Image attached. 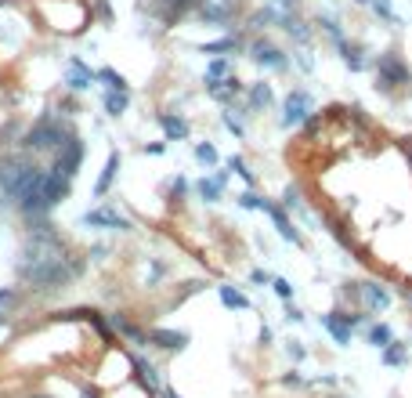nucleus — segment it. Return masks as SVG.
<instances>
[{"mask_svg":"<svg viewBox=\"0 0 412 398\" xmlns=\"http://www.w3.org/2000/svg\"><path fill=\"white\" fill-rule=\"evenodd\" d=\"M355 315H340V312H333V315H322V326L333 333V341L336 344H351V329H355Z\"/></svg>","mask_w":412,"mask_h":398,"instance_id":"nucleus-11","label":"nucleus"},{"mask_svg":"<svg viewBox=\"0 0 412 398\" xmlns=\"http://www.w3.org/2000/svg\"><path fill=\"white\" fill-rule=\"evenodd\" d=\"M362 293H365V304H369L372 312H376V308H387V304H391L387 290H379L376 283H365V286H362Z\"/></svg>","mask_w":412,"mask_h":398,"instance_id":"nucleus-21","label":"nucleus"},{"mask_svg":"<svg viewBox=\"0 0 412 398\" xmlns=\"http://www.w3.org/2000/svg\"><path fill=\"white\" fill-rule=\"evenodd\" d=\"M225 127H228V131H232V134H235V138H239V134H242V127H239V124H235V116H232V112H225Z\"/></svg>","mask_w":412,"mask_h":398,"instance_id":"nucleus-34","label":"nucleus"},{"mask_svg":"<svg viewBox=\"0 0 412 398\" xmlns=\"http://www.w3.org/2000/svg\"><path fill=\"white\" fill-rule=\"evenodd\" d=\"M275 102L271 83H249V109H268Z\"/></svg>","mask_w":412,"mask_h":398,"instance_id":"nucleus-18","label":"nucleus"},{"mask_svg":"<svg viewBox=\"0 0 412 398\" xmlns=\"http://www.w3.org/2000/svg\"><path fill=\"white\" fill-rule=\"evenodd\" d=\"M220 304H225V308H249L246 293H239V290H232V286H220Z\"/></svg>","mask_w":412,"mask_h":398,"instance_id":"nucleus-22","label":"nucleus"},{"mask_svg":"<svg viewBox=\"0 0 412 398\" xmlns=\"http://www.w3.org/2000/svg\"><path fill=\"white\" fill-rule=\"evenodd\" d=\"M94 76H98V80H105L109 83V90H126V76L123 73H116V69H98V73H94Z\"/></svg>","mask_w":412,"mask_h":398,"instance_id":"nucleus-23","label":"nucleus"},{"mask_svg":"<svg viewBox=\"0 0 412 398\" xmlns=\"http://www.w3.org/2000/svg\"><path fill=\"white\" fill-rule=\"evenodd\" d=\"M80 398H98V394H94V391H83V394H80Z\"/></svg>","mask_w":412,"mask_h":398,"instance_id":"nucleus-36","label":"nucleus"},{"mask_svg":"<svg viewBox=\"0 0 412 398\" xmlns=\"http://www.w3.org/2000/svg\"><path fill=\"white\" fill-rule=\"evenodd\" d=\"M376 83L384 90H394L401 83H412V69L401 62V54L387 51V54H379V62H376Z\"/></svg>","mask_w":412,"mask_h":398,"instance_id":"nucleus-4","label":"nucleus"},{"mask_svg":"<svg viewBox=\"0 0 412 398\" xmlns=\"http://www.w3.org/2000/svg\"><path fill=\"white\" fill-rule=\"evenodd\" d=\"M239 4H242V0H196V15L203 22L220 25V22H232L239 15Z\"/></svg>","mask_w":412,"mask_h":398,"instance_id":"nucleus-6","label":"nucleus"},{"mask_svg":"<svg viewBox=\"0 0 412 398\" xmlns=\"http://www.w3.org/2000/svg\"><path fill=\"white\" fill-rule=\"evenodd\" d=\"M15 304H18V293L15 290H0V322L15 312Z\"/></svg>","mask_w":412,"mask_h":398,"instance_id":"nucleus-26","label":"nucleus"},{"mask_svg":"<svg viewBox=\"0 0 412 398\" xmlns=\"http://www.w3.org/2000/svg\"><path fill=\"white\" fill-rule=\"evenodd\" d=\"M15 271H18V279L25 286H33L37 293H51V290L69 286L83 271V261L66 250V242H61V235L51 225H40L22 242Z\"/></svg>","mask_w":412,"mask_h":398,"instance_id":"nucleus-1","label":"nucleus"},{"mask_svg":"<svg viewBox=\"0 0 412 398\" xmlns=\"http://www.w3.org/2000/svg\"><path fill=\"white\" fill-rule=\"evenodd\" d=\"M196 160H199L203 167H213V163H217V148H213V145H199V148H196Z\"/></svg>","mask_w":412,"mask_h":398,"instance_id":"nucleus-29","label":"nucleus"},{"mask_svg":"<svg viewBox=\"0 0 412 398\" xmlns=\"http://www.w3.org/2000/svg\"><path fill=\"white\" fill-rule=\"evenodd\" d=\"M355 4H362V8H369V0H355Z\"/></svg>","mask_w":412,"mask_h":398,"instance_id":"nucleus-37","label":"nucleus"},{"mask_svg":"<svg viewBox=\"0 0 412 398\" xmlns=\"http://www.w3.org/2000/svg\"><path fill=\"white\" fill-rule=\"evenodd\" d=\"M29 398H47V394H29Z\"/></svg>","mask_w":412,"mask_h":398,"instance_id":"nucleus-38","label":"nucleus"},{"mask_svg":"<svg viewBox=\"0 0 412 398\" xmlns=\"http://www.w3.org/2000/svg\"><path fill=\"white\" fill-rule=\"evenodd\" d=\"M242 90V83L235 80V76H220V80H206V95L210 98H217V102H228V98H235Z\"/></svg>","mask_w":412,"mask_h":398,"instance_id":"nucleus-12","label":"nucleus"},{"mask_svg":"<svg viewBox=\"0 0 412 398\" xmlns=\"http://www.w3.org/2000/svg\"><path fill=\"white\" fill-rule=\"evenodd\" d=\"M268 4H293V0H268Z\"/></svg>","mask_w":412,"mask_h":398,"instance_id":"nucleus-35","label":"nucleus"},{"mask_svg":"<svg viewBox=\"0 0 412 398\" xmlns=\"http://www.w3.org/2000/svg\"><path fill=\"white\" fill-rule=\"evenodd\" d=\"M94 80H98V76H94V73L80 62V58H69V80H66V83H69L73 90H87Z\"/></svg>","mask_w":412,"mask_h":398,"instance_id":"nucleus-13","label":"nucleus"},{"mask_svg":"<svg viewBox=\"0 0 412 398\" xmlns=\"http://www.w3.org/2000/svg\"><path fill=\"white\" fill-rule=\"evenodd\" d=\"M307 112H311V95H307L304 87L290 90L286 105H282V127H300L304 119H307Z\"/></svg>","mask_w":412,"mask_h":398,"instance_id":"nucleus-7","label":"nucleus"},{"mask_svg":"<svg viewBox=\"0 0 412 398\" xmlns=\"http://www.w3.org/2000/svg\"><path fill=\"white\" fill-rule=\"evenodd\" d=\"M384 362H387V365H401V362H405V348H401V344H387V348H384Z\"/></svg>","mask_w":412,"mask_h":398,"instance_id":"nucleus-28","label":"nucleus"},{"mask_svg":"<svg viewBox=\"0 0 412 398\" xmlns=\"http://www.w3.org/2000/svg\"><path fill=\"white\" fill-rule=\"evenodd\" d=\"M369 8L379 15V18H387V22H398V15H394V8H391V0H369Z\"/></svg>","mask_w":412,"mask_h":398,"instance_id":"nucleus-27","label":"nucleus"},{"mask_svg":"<svg viewBox=\"0 0 412 398\" xmlns=\"http://www.w3.org/2000/svg\"><path fill=\"white\" fill-rule=\"evenodd\" d=\"M80 163H83V141L76 138V134H69L66 138V145L58 148V156H54V174H61V177H76V170H80Z\"/></svg>","mask_w":412,"mask_h":398,"instance_id":"nucleus-5","label":"nucleus"},{"mask_svg":"<svg viewBox=\"0 0 412 398\" xmlns=\"http://www.w3.org/2000/svg\"><path fill=\"white\" fill-rule=\"evenodd\" d=\"M145 4L160 15L163 22H181L188 11L196 8V0H145Z\"/></svg>","mask_w":412,"mask_h":398,"instance_id":"nucleus-10","label":"nucleus"},{"mask_svg":"<svg viewBox=\"0 0 412 398\" xmlns=\"http://www.w3.org/2000/svg\"><path fill=\"white\" fill-rule=\"evenodd\" d=\"M225 51H235V40L232 37L213 40V44H199V54H225Z\"/></svg>","mask_w":412,"mask_h":398,"instance_id":"nucleus-25","label":"nucleus"},{"mask_svg":"<svg viewBox=\"0 0 412 398\" xmlns=\"http://www.w3.org/2000/svg\"><path fill=\"white\" fill-rule=\"evenodd\" d=\"M239 203H242L246 210H264V203H268V199H261V196H253V192H242V196H239Z\"/></svg>","mask_w":412,"mask_h":398,"instance_id":"nucleus-32","label":"nucleus"},{"mask_svg":"<svg viewBox=\"0 0 412 398\" xmlns=\"http://www.w3.org/2000/svg\"><path fill=\"white\" fill-rule=\"evenodd\" d=\"M33 174H37V163H29L25 156H11L0 163V206H18Z\"/></svg>","mask_w":412,"mask_h":398,"instance_id":"nucleus-2","label":"nucleus"},{"mask_svg":"<svg viewBox=\"0 0 412 398\" xmlns=\"http://www.w3.org/2000/svg\"><path fill=\"white\" fill-rule=\"evenodd\" d=\"M271 286H275V293H278L282 300H290V293H293V290H290V283H286V279H275Z\"/></svg>","mask_w":412,"mask_h":398,"instance_id":"nucleus-33","label":"nucleus"},{"mask_svg":"<svg viewBox=\"0 0 412 398\" xmlns=\"http://www.w3.org/2000/svg\"><path fill=\"white\" fill-rule=\"evenodd\" d=\"M249 58H253V62H257L261 69H286V66H290V62H286V54H282L271 40H257V44L249 47Z\"/></svg>","mask_w":412,"mask_h":398,"instance_id":"nucleus-9","label":"nucleus"},{"mask_svg":"<svg viewBox=\"0 0 412 398\" xmlns=\"http://www.w3.org/2000/svg\"><path fill=\"white\" fill-rule=\"evenodd\" d=\"M369 344L379 348V351H384L387 344H394V341H391V326H372V329H369Z\"/></svg>","mask_w":412,"mask_h":398,"instance_id":"nucleus-24","label":"nucleus"},{"mask_svg":"<svg viewBox=\"0 0 412 398\" xmlns=\"http://www.w3.org/2000/svg\"><path fill=\"white\" fill-rule=\"evenodd\" d=\"M148 341L160 344V348H167V351H181V348L188 344V336H184V333H174V329H152Z\"/></svg>","mask_w":412,"mask_h":398,"instance_id":"nucleus-15","label":"nucleus"},{"mask_svg":"<svg viewBox=\"0 0 412 398\" xmlns=\"http://www.w3.org/2000/svg\"><path fill=\"white\" fill-rule=\"evenodd\" d=\"M220 189H225V174L203 177V181H199V196H203L206 203H217V199H220Z\"/></svg>","mask_w":412,"mask_h":398,"instance_id":"nucleus-19","label":"nucleus"},{"mask_svg":"<svg viewBox=\"0 0 412 398\" xmlns=\"http://www.w3.org/2000/svg\"><path fill=\"white\" fill-rule=\"evenodd\" d=\"M83 225L87 228H119V232L131 228V221H126L119 210H112V206H94V210H87L83 213Z\"/></svg>","mask_w":412,"mask_h":398,"instance_id":"nucleus-8","label":"nucleus"},{"mask_svg":"<svg viewBox=\"0 0 412 398\" xmlns=\"http://www.w3.org/2000/svg\"><path fill=\"white\" fill-rule=\"evenodd\" d=\"M225 73H228V62H225V58H213V62L206 66V80H220Z\"/></svg>","mask_w":412,"mask_h":398,"instance_id":"nucleus-30","label":"nucleus"},{"mask_svg":"<svg viewBox=\"0 0 412 398\" xmlns=\"http://www.w3.org/2000/svg\"><path fill=\"white\" fill-rule=\"evenodd\" d=\"M66 138H69V131H66V124L61 119H54V116H40L33 127H29V134H25V148H33V152H47V148H61L66 145Z\"/></svg>","mask_w":412,"mask_h":398,"instance_id":"nucleus-3","label":"nucleus"},{"mask_svg":"<svg viewBox=\"0 0 412 398\" xmlns=\"http://www.w3.org/2000/svg\"><path fill=\"white\" fill-rule=\"evenodd\" d=\"M228 170H235V174H239V177L246 181V185H253V174H249V167H246V163H242L239 156H232V160H228Z\"/></svg>","mask_w":412,"mask_h":398,"instance_id":"nucleus-31","label":"nucleus"},{"mask_svg":"<svg viewBox=\"0 0 412 398\" xmlns=\"http://www.w3.org/2000/svg\"><path fill=\"white\" fill-rule=\"evenodd\" d=\"M116 170H119V152H109L105 170H102V177H98V185H94V192H98V196H105V192L112 189V177H116Z\"/></svg>","mask_w":412,"mask_h":398,"instance_id":"nucleus-17","label":"nucleus"},{"mask_svg":"<svg viewBox=\"0 0 412 398\" xmlns=\"http://www.w3.org/2000/svg\"><path fill=\"white\" fill-rule=\"evenodd\" d=\"M264 210L271 213V221H275V228H278V235H282V239H290V242H300L297 228H293V225H290V218H286V210H282V206H275V203H264Z\"/></svg>","mask_w":412,"mask_h":398,"instance_id":"nucleus-14","label":"nucleus"},{"mask_svg":"<svg viewBox=\"0 0 412 398\" xmlns=\"http://www.w3.org/2000/svg\"><path fill=\"white\" fill-rule=\"evenodd\" d=\"M126 105H131V95H126V90H109L105 95V112L109 116H123Z\"/></svg>","mask_w":412,"mask_h":398,"instance_id":"nucleus-20","label":"nucleus"},{"mask_svg":"<svg viewBox=\"0 0 412 398\" xmlns=\"http://www.w3.org/2000/svg\"><path fill=\"white\" fill-rule=\"evenodd\" d=\"M0 4H11V0H0Z\"/></svg>","mask_w":412,"mask_h":398,"instance_id":"nucleus-39","label":"nucleus"},{"mask_svg":"<svg viewBox=\"0 0 412 398\" xmlns=\"http://www.w3.org/2000/svg\"><path fill=\"white\" fill-rule=\"evenodd\" d=\"M160 127H163V134H167V141H177V138H188V124L181 116H170V112H163L160 116Z\"/></svg>","mask_w":412,"mask_h":398,"instance_id":"nucleus-16","label":"nucleus"}]
</instances>
